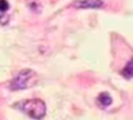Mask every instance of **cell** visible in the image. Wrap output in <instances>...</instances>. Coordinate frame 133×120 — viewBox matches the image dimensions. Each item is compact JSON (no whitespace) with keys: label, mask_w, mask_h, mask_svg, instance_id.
Masks as SVG:
<instances>
[{"label":"cell","mask_w":133,"mask_h":120,"mask_svg":"<svg viewBox=\"0 0 133 120\" xmlns=\"http://www.w3.org/2000/svg\"><path fill=\"white\" fill-rule=\"evenodd\" d=\"M16 109L34 120H42L47 112L46 103L39 98H30L19 101L14 104Z\"/></svg>","instance_id":"6da1fadb"},{"label":"cell","mask_w":133,"mask_h":120,"mask_svg":"<svg viewBox=\"0 0 133 120\" xmlns=\"http://www.w3.org/2000/svg\"><path fill=\"white\" fill-rule=\"evenodd\" d=\"M34 72L30 69H24L17 73L10 82V89L12 91L24 90L30 86V80L33 77Z\"/></svg>","instance_id":"7a4b0ae2"},{"label":"cell","mask_w":133,"mask_h":120,"mask_svg":"<svg viewBox=\"0 0 133 120\" xmlns=\"http://www.w3.org/2000/svg\"><path fill=\"white\" fill-rule=\"evenodd\" d=\"M73 5L76 8H100L103 2L101 0H75Z\"/></svg>","instance_id":"3957f363"},{"label":"cell","mask_w":133,"mask_h":120,"mask_svg":"<svg viewBox=\"0 0 133 120\" xmlns=\"http://www.w3.org/2000/svg\"><path fill=\"white\" fill-rule=\"evenodd\" d=\"M97 101H98V104H99L101 107L104 109V107L109 106V105L112 103V98H111L110 94H108L107 92H103V93H101V94L98 96Z\"/></svg>","instance_id":"277c9868"},{"label":"cell","mask_w":133,"mask_h":120,"mask_svg":"<svg viewBox=\"0 0 133 120\" xmlns=\"http://www.w3.org/2000/svg\"><path fill=\"white\" fill-rule=\"evenodd\" d=\"M122 74H123V76H125L127 79H131V77H132V61H131V59H130V61L127 63V65L125 66L124 70L122 71Z\"/></svg>","instance_id":"5b68a950"},{"label":"cell","mask_w":133,"mask_h":120,"mask_svg":"<svg viewBox=\"0 0 133 120\" xmlns=\"http://www.w3.org/2000/svg\"><path fill=\"white\" fill-rule=\"evenodd\" d=\"M9 7V4L6 0H0V11H5Z\"/></svg>","instance_id":"8992f818"}]
</instances>
